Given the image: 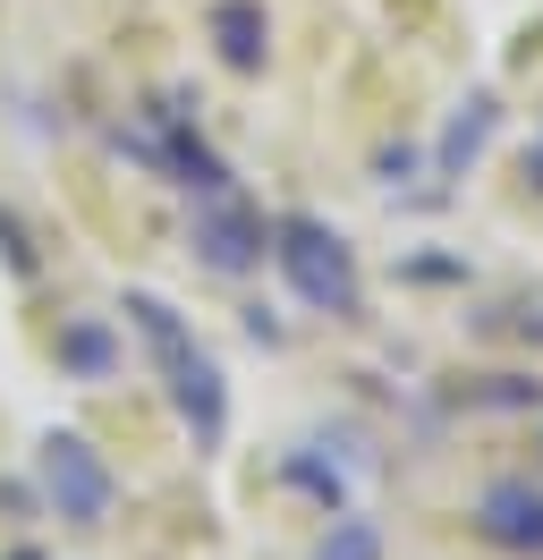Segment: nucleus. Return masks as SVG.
Wrapping results in <instances>:
<instances>
[{"label": "nucleus", "mask_w": 543, "mask_h": 560, "mask_svg": "<svg viewBox=\"0 0 543 560\" xmlns=\"http://www.w3.org/2000/svg\"><path fill=\"white\" fill-rule=\"evenodd\" d=\"M119 315L145 340V357L162 365V390H170V408H178V424L196 433V451H221V433H230V383H221L212 349H196V331L178 323V306L153 298V289H128Z\"/></svg>", "instance_id": "nucleus-1"}, {"label": "nucleus", "mask_w": 543, "mask_h": 560, "mask_svg": "<svg viewBox=\"0 0 543 560\" xmlns=\"http://www.w3.org/2000/svg\"><path fill=\"white\" fill-rule=\"evenodd\" d=\"M272 264H280V280L298 289V306H314V315H332V323L366 315L357 246L339 238L332 221H314V212H280V221H272Z\"/></svg>", "instance_id": "nucleus-2"}, {"label": "nucleus", "mask_w": 543, "mask_h": 560, "mask_svg": "<svg viewBox=\"0 0 543 560\" xmlns=\"http://www.w3.org/2000/svg\"><path fill=\"white\" fill-rule=\"evenodd\" d=\"M34 467H43V492H51V510H60L68 526H111V510H119V476L102 467V451L85 442V433H43Z\"/></svg>", "instance_id": "nucleus-3"}, {"label": "nucleus", "mask_w": 543, "mask_h": 560, "mask_svg": "<svg viewBox=\"0 0 543 560\" xmlns=\"http://www.w3.org/2000/svg\"><path fill=\"white\" fill-rule=\"evenodd\" d=\"M196 255H204V272H221V280H246L255 264L272 255V221L246 196H212V205H196Z\"/></svg>", "instance_id": "nucleus-4"}, {"label": "nucleus", "mask_w": 543, "mask_h": 560, "mask_svg": "<svg viewBox=\"0 0 543 560\" xmlns=\"http://www.w3.org/2000/svg\"><path fill=\"white\" fill-rule=\"evenodd\" d=\"M475 535L501 544V552H518V560H543V485H527V476L484 485L475 492Z\"/></svg>", "instance_id": "nucleus-5"}, {"label": "nucleus", "mask_w": 543, "mask_h": 560, "mask_svg": "<svg viewBox=\"0 0 543 560\" xmlns=\"http://www.w3.org/2000/svg\"><path fill=\"white\" fill-rule=\"evenodd\" d=\"M493 128H501V103H493V94L475 85L467 103L450 110V128H441V144H434V178H441V187H450V178H467V171H475V153L493 144Z\"/></svg>", "instance_id": "nucleus-6"}, {"label": "nucleus", "mask_w": 543, "mask_h": 560, "mask_svg": "<svg viewBox=\"0 0 543 560\" xmlns=\"http://www.w3.org/2000/svg\"><path fill=\"white\" fill-rule=\"evenodd\" d=\"M212 51H221V69L238 77H255L264 69V51H272V18H264V0H212Z\"/></svg>", "instance_id": "nucleus-7"}, {"label": "nucleus", "mask_w": 543, "mask_h": 560, "mask_svg": "<svg viewBox=\"0 0 543 560\" xmlns=\"http://www.w3.org/2000/svg\"><path fill=\"white\" fill-rule=\"evenodd\" d=\"M60 365L77 374V383H102V374L119 365V331H111L102 315H68L60 323Z\"/></svg>", "instance_id": "nucleus-8"}, {"label": "nucleus", "mask_w": 543, "mask_h": 560, "mask_svg": "<svg viewBox=\"0 0 543 560\" xmlns=\"http://www.w3.org/2000/svg\"><path fill=\"white\" fill-rule=\"evenodd\" d=\"M314 560H382V526H373L366 510H332V526H323Z\"/></svg>", "instance_id": "nucleus-9"}, {"label": "nucleus", "mask_w": 543, "mask_h": 560, "mask_svg": "<svg viewBox=\"0 0 543 560\" xmlns=\"http://www.w3.org/2000/svg\"><path fill=\"white\" fill-rule=\"evenodd\" d=\"M0 246H9V272H18V280H34V246H26V230H18L9 212H0Z\"/></svg>", "instance_id": "nucleus-10"}, {"label": "nucleus", "mask_w": 543, "mask_h": 560, "mask_svg": "<svg viewBox=\"0 0 543 560\" xmlns=\"http://www.w3.org/2000/svg\"><path fill=\"white\" fill-rule=\"evenodd\" d=\"M527 187L543 196V128H535V144H527Z\"/></svg>", "instance_id": "nucleus-11"}]
</instances>
